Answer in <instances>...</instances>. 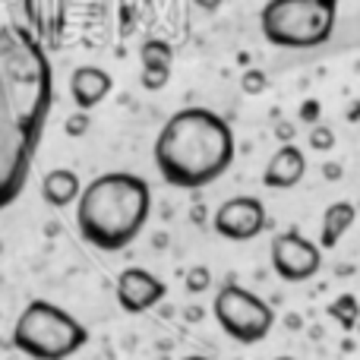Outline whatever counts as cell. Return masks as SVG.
<instances>
[{
    "label": "cell",
    "instance_id": "1",
    "mask_svg": "<svg viewBox=\"0 0 360 360\" xmlns=\"http://www.w3.org/2000/svg\"><path fill=\"white\" fill-rule=\"evenodd\" d=\"M54 101V70L32 32L6 25L0 35V205H13L29 177Z\"/></svg>",
    "mask_w": 360,
    "mask_h": 360
},
{
    "label": "cell",
    "instance_id": "2",
    "mask_svg": "<svg viewBox=\"0 0 360 360\" xmlns=\"http://www.w3.org/2000/svg\"><path fill=\"white\" fill-rule=\"evenodd\" d=\"M234 130L209 108H184L165 120L155 139V168L177 190L215 184L234 165Z\"/></svg>",
    "mask_w": 360,
    "mask_h": 360
},
{
    "label": "cell",
    "instance_id": "3",
    "mask_svg": "<svg viewBox=\"0 0 360 360\" xmlns=\"http://www.w3.org/2000/svg\"><path fill=\"white\" fill-rule=\"evenodd\" d=\"M152 215V190L146 177L108 171L82 186L76 199V228L95 250L117 253L130 247Z\"/></svg>",
    "mask_w": 360,
    "mask_h": 360
},
{
    "label": "cell",
    "instance_id": "4",
    "mask_svg": "<svg viewBox=\"0 0 360 360\" xmlns=\"http://www.w3.org/2000/svg\"><path fill=\"white\" fill-rule=\"evenodd\" d=\"M338 0H269L259 13V29L275 48L310 51L332 38Z\"/></svg>",
    "mask_w": 360,
    "mask_h": 360
},
{
    "label": "cell",
    "instance_id": "5",
    "mask_svg": "<svg viewBox=\"0 0 360 360\" xmlns=\"http://www.w3.org/2000/svg\"><path fill=\"white\" fill-rule=\"evenodd\" d=\"M89 342L86 326L51 300H32L13 326V345L32 360H63Z\"/></svg>",
    "mask_w": 360,
    "mask_h": 360
},
{
    "label": "cell",
    "instance_id": "6",
    "mask_svg": "<svg viewBox=\"0 0 360 360\" xmlns=\"http://www.w3.org/2000/svg\"><path fill=\"white\" fill-rule=\"evenodd\" d=\"M212 313H215L218 326L240 345L262 342L275 326L272 307L240 285H224L212 300Z\"/></svg>",
    "mask_w": 360,
    "mask_h": 360
},
{
    "label": "cell",
    "instance_id": "7",
    "mask_svg": "<svg viewBox=\"0 0 360 360\" xmlns=\"http://www.w3.org/2000/svg\"><path fill=\"white\" fill-rule=\"evenodd\" d=\"M269 253H272V269L285 281H307L323 269V250L297 231L275 234Z\"/></svg>",
    "mask_w": 360,
    "mask_h": 360
},
{
    "label": "cell",
    "instance_id": "8",
    "mask_svg": "<svg viewBox=\"0 0 360 360\" xmlns=\"http://www.w3.org/2000/svg\"><path fill=\"white\" fill-rule=\"evenodd\" d=\"M266 205L256 196H231L218 205L215 212V231L224 237V240H253L266 231Z\"/></svg>",
    "mask_w": 360,
    "mask_h": 360
},
{
    "label": "cell",
    "instance_id": "9",
    "mask_svg": "<svg viewBox=\"0 0 360 360\" xmlns=\"http://www.w3.org/2000/svg\"><path fill=\"white\" fill-rule=\"evenodd\" d=\"M168 294L165 281L158 275H152L149 269H124L117 278V304L124 307L127 313H146L152 307H158Z\"/></svg>",
    "mask_w": 360,
    "mask_h": 360
},
{
    "label": "cell",
    "instance_id": "10",
    "mask_svg": "<svg viewBox=\"0 0 360 360\" xmlns=\"http://www.w3.org/2000/svg\"><path fill=\"white\" fill-rule=\"evenodd\" d=\"M304 174H307L304 152H300L297 146L285 143L269 158L266 171H262V184H266L269 190H291V186H297L300 180H304Z\"/></svg>",
    "mask_w": 360,
    "mask_h": 360
},
{
    "label": "cell",
    "instance_id": "11",
    "mask_svg": "<svg viewBox=\"0 0 360 360\" xmlns=\"http://www.w3.org/2000/svg\"><path fill=\"white\" fill-rule=\"evenodd\" d=\"M111 73H105L101 67H76L70 76V95H73L76 108L92 111L108 92H111Z\"/></svg>",
    "mask_w": 360,
    "mask_h": 360
},
{
    "label": "cell",
    "instance_id": "12",
    "mask_svg": "<svg viewBox=\"0 0 360 360\" xmlns=\"http://www.w3.org/2000/svg\"><path fill=\"white\" fill-rule=\"evenodd\" d=\"M41 196H44V202L54 205V209H67L70 202H76V199L82 196V180L70 168H54L41 180Z\"/></svg>",
    "mask_w": 360,
    "mask_h": 360
},
{
    "label": "cell",
    "instance_id": "13",
    "mask_svg": "<svg viewBox=\"0 0 360 360\" xmlns=\"http://www.w3.org/2000/svg\"><path fill=\"white\" fill-rule=\"evenodd\" d=\"M63 4L67 0H22L25 16H29L32 29L41 38H54L63 22Z\"/></svg>",
    "mask_w": 360,
    "mask_h": 360
},
{
    "label": "cell",
    "instance_id": "14",
    "mask_svg": "<svg viewBox=\"0 0 360 360\" xmlns=\"http://www.w3.org/2000/svg\"><path fill=\"white\" fill-rule=\"evenodd\" d=\"M354 218H357V209H354V202H332L329 209H326V215H323V237H319V243H323L326 250H332L338 240H342V234L354 224Z\"/></svg>",
    "mask_w": 360,
    "mask_h": 360
},
{
    "label": "cell",
    "instance_id": "15",
    "mask_svg": "<svg viewBox=\"0 0 360 360\" xmlns=\"http://www.w3.org/2000/svg\"><path fill=\"white\" fill-rule=\"evenodd\" d=\"M329 316L335 319L345 332H354L357 323H360V300L354 294H338V297L329 304Z\"/></svg>",
    "mask_w": 360,
    "mask_h": 360
},
{
    "label": "cell",
    "instance_id": "16",
    "mask_svg": "<svg viewBox=\"0 0 360 360\" xmlns=\"http://www.w3.org/2000/svg\"><path fill=\"white\" fill-rule=\"evenodd\" d=\"M171 57H174V48L162 38H146L143 48H139L143 67H171Z\"/></svg>",
    "mask_w": 360,
    "mask_h": 360
},
{
    "label": "cell",
    "instance_id": "17",
    "mask_svg": "<svg viewBox=\"0 0 360 360\" xmlns=\"http://www.w3.org/2000/svg\"><path fill=\"white\" fill-rule=\"evenodd\" d=\"M184 285H186V291H190V294L209 291V288H212V272L205 266H190V269H186V275H184Z\"/></svg>",
    "mask_w": 360,
    "mask_h": 360
},
{
    "label": "cell",
    "instance_id": "18",
    "mask_svg": "<svg viewBox=\"0 0 360 360\" xmlns=\"http://www.w3.org/2000/svg\"><path fill=\"white\" fill-rule=\"evenodd\" d=\"M89 127H92V117H89L86 108H76V111L63 120V133H67V136H73V139L76 136H86Z\"/></svg>",
    "mask_w": 360,
    "mask_h": 360
},
{
    "label": "cell",
    "instance_id": "19",
    "mask_svg": "<svg viewBox=\"0 0 360 360\" xmlns=\"http://www.w3.org/2000/svg\"><path fill=\"white\" fill-rule=\"evenodd\" d=\"M168 79H171V67H143V86L149 89V92L165 89Z\"/></svg>",
    "mask_w": 360,
    "mask_h": 360
},
{
    "label": "cell",
    "instance_id": "20",
    "mask_svg": "<svg viewBox=\"0 0 360 360\" xmlns=\"http://www.w3.org/2000/svg\"><path fill=\"white\" fill-rule=\"evenodd\" d=\"M307 139H310V149H313V152H329L332 146H335V133H332L329 127H319V124L313 127Z\"/></svg>",
    "mask_w": 360,
    "mask_h": 360
},
{
    "label": "cell",
    "instance_id": "21",
    "mask_svg": "<svg viewBox=\"0 0 360 360\" xmlns=\"http://www.w3.org/2000/svg\"><path fill=\"white\" fill-rule=\"evenodd\" d=\"M266 73L262 70H247L243 73V92L247 95H259V92H266Z\"/></svg>",
    "mask_w": 360,
    "mask_h": 360
},
{
    "label": "cell",
    "instance_id": "22",
    "mask_svg": "<svg viewBox=\"0 0 360 360\" xmlns=\"http://www.w3.org/2000/svg\"><path fill=\"white\" fill-rule=\"evenodd\" d=\"M297 117L304 120V124L316 127V124H319V117H323V105H319L316 98H307V101H300V111H297Z\"/></svg>",
    "mask_w": 360,
    "mask_h": 360
},
{
    "label": "cell",
    "instance_id": "23",
    "mask_svg": "<svg viewBox=\"0 0 360 360\" xmlns=\"http://www.w3.org/2000/svg\"><path fill=\"white\" fill-rule=\"evenodd\" d=\"M275 136H278L281 143H291V139L297 136V133H294V124H288V120H278V124H275Z\"/></svg>",
    "mask_w": 360,
    "mask_h": 360
},
{
    "label": "cell",
    "instance_id": "24",
    "mask_svg": "<svg viewBox=\"0 0 360 360\" xmlns=\"http://www.w3.org/2000/svg\"><path fill=\"white\" fill-rule=\"evenodd\" d=\"M342 174H345V171H342V165H338V162H326V165H323V177L329 180V184L342 180Z\"/></svg>",
    "mask_w": 360,
    "mask_h": 360
},
{
    "label": "cell",
    "instance_id": "25",
    "mask_svg": "<svg viewBox=\"0 0 360 360\" xmlns=\"http://www.w3.org/2000/svg\"><path fill=\"white\" fill-rule=\"evenodd\" d=\"M193 4H196V6H199V10H205V13H215V10H218V6H221V4H224V0H193Z\"/></svg>",
    "mask_w": 360,
    "mask_h": 360
},
{
    "label": "cell",
    "instance_id": "26",
    "mask_svg": "<svg viewBox=\"0 0 360 360\" xmlns=\"http://www.w3.org/2000/svg\"><path fill=\"white\" fill-rule=\"evenodd\" d=\"M186 323H199V319H202V307H186Z\"/></svg>",
    "mask_w": 360,
    "mask_h": 360
},
{
    "label": "cell",
    "instance_id": "27",
    "mask_svg": "<svg viewBox=\"0 0 360 360\" xmlns=\"http://www.w3.org/2000/svg\"><path fill=\"white\" fill-rule=\"evenodd\" d=\"M285 326H288V329H300V326H304V319H300L297 313H288V316H285Z\"/></svg>",
    "mask_w": 360,
    "mask_h": 360
},
{
    "label": "cell",
    "instance_id": "28",
    "mask_svg": "<svg viewBox=\"0 0 360 360\" xmlns=\"http://www.w3.org/2000/svg\"><path fill=\"white\" fill-rule=\"evenodd\" d=\"M152 243H155L158 250H165V247H168V234H155V240H152Z\"/></svg>",
    "mask_w": 360,
    "mask_h": 360
},
{
    "label": "cell",
    "instance_id": "29",
    "mask_svg": "<svg viewBox=\"0 0 360 360\" xmlns=\"http://www.w3.org/2000/svg\"><path fill=\"white\" fill-rule=\"evenodd\" d=\"M348 120H360V101H354V105H351V111H348Z\"/></svg>",
    "mask_w": 360,
    "mask_h": 360
},
{
    "label": "cell",
    "instance_id": "30",
    "mask_svg": "<svg viewBox=\"0 0 360 360\" xmlns=\"http://www.w3.org/2000/svg\"><path fill=\"white\" fill-rule=\"evenodd\" d=\"M357 332H360V323H357Z\"/></svg>",
    "mask_w": 360,
    "mask_h": 360
}]
</instances>
